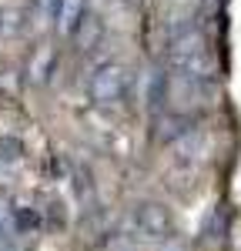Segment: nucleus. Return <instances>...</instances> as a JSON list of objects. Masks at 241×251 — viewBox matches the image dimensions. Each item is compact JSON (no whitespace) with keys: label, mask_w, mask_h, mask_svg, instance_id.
<instances>
[{"label":"nucleus","mask_w":241,"mask_h":251,"mask_svg":"<svg viewBox=\"0 0 241 251\" xmlns=\"http://www.w3.org/2000/svg\"><path fill=\"white\" fill-rule=\"evenodd\" d=\"M164 64L178 74V77L198 80V84H211L215 80V57L208 54V44L201 37V30H184L164 40Z\"/></svg>","instance_id":"obj_1"},{"label":"nucleus","mask_w":241,"mask_h":251,"mask_svg":"<svg viewBox=\"0 0 241 251\" xmlns=\"http://www.w3.org/2000/svg\"><path fill=\"white\" fill-rule=\"evenodd\" d=\"M127 91V74H124V67L114 64V60H104L94 67V74L87 80V94L94 104L100 107H111V104H118L120 97Z\"/></svg>","instance_id":"obj_2"},{"label":"nucleus","mask_w":241,"mask_h":251,"mask_svg":"<svg viewBox=\"0 0 241 251\" xmlns=\"http://www.w3.org/2000/svg\"><path fill=\"white\" fill-rule=\"evenodd\" d=\"M134 225L147 241H168L174 234V214L161 201H141L134 208Z\"/></svg>","instance_id":"obj_3"},{"label":"nucleus","mask_w":241,"mask_h":251,"mask_svg":"<svg viewBox=\"0 0 241 251\" xmlns=\"http://www.w3.org/2000/svg\"><path fill=\"white\" fill-rule=\"evenodd\" d=\"M100 34H104V27H100V20L91 14V10H84V17H80V24L74 27V34L71 37H77V47L87 54V50H94L100 44Z\"/></svg>","instance_id":"obj_4"},{"label":"nucleus","mask_w":241,"mask_h":251,"mask_svg":"<svg viewBox=\"0 0 241 251\" xmlns=\"http://www.w3.org/2000/svg\"><path fill=\"white\" fill-rule=\"evenodd\" d=\"M84 10H87L84 0H60L57 3V17H54V24H57L60 34H74V27L80 24Z\"/></svg>","instance_id":"obj_5"},{"label":"nucleus","mask_w":241,"mask_h":251,"mask_svg":"<svg viewBox=\"0 0 241 251\" xmlns=\"http://www.w3.org/2000/svg\"><path fill=\"white\" fill-rule=\"evenodd\" d=\"M171 151L178 154V161H191V157H198V151H204V134H201L198 127H188V131L171 144Z\"/></svg>","instance_id":"obj_6"},{"label":"nucleus","mask_w":241,"mask_h":251,"mask_svg":"<svg viewBox=\"0 0 241 251\" xmlns=\"http://www.w3.org/2000/svg\"><path fill=\"white\" fill-rule=\"evenodd\" d=\"M158 124H161V127H158V141H164V144H174V141L191 127V121H188L184 114H174V111H168Z\"/></svg>","instance_id":"obj_7"},{"label":"nucleus","mask_w":241,"mask_h":251,"mask_svg":"<svg viewBox=\"0 0 241 251\" xmlns=\"http://www.w3.org/2000/svg\"><path fill=\"white\" fill-rule=\"evenodd\" d=\"M57 3H60V0H37V17H40L37 24H40V27L57 17Z\"/></svg>","instance_id":"obj_8"},{"label":"nucleus","mask_w":241,"mask_h":251,"mask_svg":"<svg viewBox=\"0 0 241 251\" xmlns=\"http://www.w3.org/2000/svg\"><path fill=\"white\" fill-rule=\"evenodd\" d=\"M20 151L24 148H20V141H14V137H3L0 141V161H17Z\"/></svg>","instance_id":"obj_9"},{"label":"nucleus","mask_w":241,"mask_h":251,"mask_svg":"<svg viewBox=\"0 0 241 251\" xmlns=\"http://www.w3.org/2000/svg\"><path fill=\"white\" fill-rule=\"evenodd\" d=\"M0 251H24V245H20V238L14 231H3L0 234Z\"/></svg>","instance_id":"obj_10"},{"label":"nucleus","mask_w":241,"mask_h":251,"mask_svg":"<svg viewBox=\"0 0 241 251\" xmlns=\"http://www.w3.org/2000/svg\"><path fill=\"white\" fill-rule=\"evenodd\" d=\"M164 251H184V245L174 241V238H168V241H164Z\"/></svg>","instance_id":"obj_11"},{"label":"nucleus","mask_w":241,"mask_h":251,"mask_svg":"<svg viewBox=\"0 0 241 251\" xmlns=\"http://www.w3.org/2000/svg\"><path fill=\"white\" fill-rule=\"evenodd\" d=\"M0 234H3V214H0Z\"/></svg>","instance_id":"obj_12"}]
</instances>
